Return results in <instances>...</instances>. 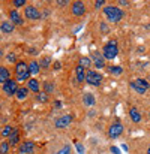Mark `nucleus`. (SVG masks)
<instances>
[{
  "label": "nucleus",
  "mask_w": 150,
  "mask_h": 154,
  "mask_svg": "<svg viewBox=\"0 0 150 154\" xmlns=\"http://www.w3.org/2000/svg\"><path fill=\"white\" fill-rule=\"evenodd\" d=\"M104 14H105V17L110 23H117L123 18V11H120V8H116V6L104 8Z\"/></svg>",
  "instance_id": "f257e3e1"
},
{
  "label": "nucleus",
  "mask_w": 150,
  "mask_h": 154,
  "mask_svg": "<svg viewBox=\"0 0 150 154\" xmlns=\"http://www.w3.org/2000/svg\"><path fill=\"white\" fill-rule=\"evenodd\" d=\"M15 75H17V81H26L29 79L30 76V72H29V64L26 61H18L15 64Z\"/></svg>",
  "instance_id": "f03ea898"
},
{
  "label": "nucleus",
  "mask_w": 150,
  "mask_h": 154,
  "mask_svg": "<svg viewBox=\"0 0 150 154\" xmlns=\"http://www.w3.org/2000/svg\"><path fill=\"white\" fill-rule=\"evenodd\" d=\"M104 58H107V60H113V58H116L117 57V54H119V50H117V41H114V39H111L105 47H104Z\"/></svg>",
  "instance_id": "7ed1b4c3"
},
{
  "label": "nucleus",
  "mask_w": 150,
  "mask_h": 154,
  "mask_svg": "<svg viewBox=\"0 0 150 154\" xmlns=\"http://www.w3.org/2000/svg\"><path fill=\"white\" fill-rule=\"evenodd\" d=\"M131 88H134V90H135L137 93H140V94H144V93L149 90V82H147L146 79L138 78V79L131 81Z\"/></svg>",
  "instance_id": "20e7f679"
},
{
  "label": "nucleus",
  "mask_w": 150,
  "mask_h": 154,
  "mask_svg": "<svg viewBox=\"0 0 150 154\" xmlns=\"http://www.w3.org/2000/svg\"><path fill=\"white\" fill-rule=\"evenodd\" d=\"M2 88H3V91H5V94H8V96H14V94H17V91H18V81L17 79H9L8 82H5V84H2Z\"/></svg>",
  "instance_id": "39448f33"
},
{
  "label": "nucleus",
  "mask_w": 150,
  "mask_h": 154,
  "mask_svg": "<svg viewBox=\"0 0 150 154\" xmlns=\"http://www.w3.org/2000/svg\"><path fill=\"white\" fill-rule=\"evenodd\" d=\"M86 82H89L90 85L99 87L101 82H102V75L98 73L96 70H89L87 72V76H86Z\"/></svg>",
  "instance_id": "423d86ee"
},
{
  "label": "nucleus",
  "mask_w": 150,
  "mask_h": 154,
  "mask_svg": "<svg viewBox=\"0 0 150 154\" xmlns=\"http://www.w3.org/2000/svg\"><path fill=\"white\" fill-rule=\"evenodd\" d=\"M122 133H123V124H122V123H119V121L113 123V124L110 126V129H108V136H110L111 139L119 138Z\"/></svg>",
  "instance_id": "0eeeda50"
},
{
  "label": "nucleus",
  "mask_w": 150,
  "mask_h": 154,
  "mask_svg": "<svg viewBox=\"0 0 150 154\" xmlns=\"http://www.w3.org/2000/svg\"><path fill=\"white\" fill-rule=\"evenodd\" d=\"M72 117L71 115H63V117H60V118H57L56 120V127L57 129H65V127H68L69 124H72Z\"/></svg>",
  "instance_id": "6e6552de"
},
{
  "label": "nucleus",
  "mask_w": 150,
  "mask_h": 154,
  "mask_svg": "<svg viewBox=\"0 0 150 154\" xmlns=\"http://www.w3.org/2000/svg\"><path fill=\"white\" fill-rule=\"evenodd\" d=\"M72 14H74L75 17L84 15V14H86V5H84L83 2H75V3H72Z\"/></svg>",
  "instance_id": "1a4fd4ad"
},
{
  "label": "nucleus",
  "mask_w": 150,
  "mask_h": 154,
  "mask_svg": "<svg viewBox=\"0 0 150 154\" xmlns=\"http://www.w3.org/2000/svg\"><path fill=\"white\" fill-rule=\"evenodd\" d=\"M24 14H26V17L29 20H39L41 18V12L35 6H27L26 11H24Z\"/></svg>",
  "instance_id": "9d476101"
},
{
  "label": "nucleus",
  "mask_w": 150,
  "mask_h": 154,
  "mask_svg": "<svg viewBox=\"0 0 150 154\" xmlns=\"http://www.w3.org/2000/svg\"><path fill=\"white\" fill-rule=\"evenodd\" d=\"M35 148H36L35 142H32V141H26V142H23V144L20 145V153L21 154H30V153L35 151Z\"/></svg>",
  "instance_id": "9b49d317"
},
{
  "label": "nucleus",
  "mask_w": 150,
  "mask_h": 154,
  "mask_svg": "<svg viewBox=\"0 0 150 154\" xmlns=\"http://www.w3.org/2000/svg\"><path fill=\"white\" fill-rule=\"evenodd\" d=\"M27 88L30 90V91H33V93H41V85H39V82H38V79L36 78H32V79H29V82H27Z\"/></svg>",
  "instance_id": "f8f14e48"
},
{
  "label": "nucleus",
  "mask_w": 150,
  "mask_h": 154,
  "mask_svg": "<svg viewBox=\"0 0 150 154\" xmlns=\"http://www.w3.org/2000/svg\"><path fill=\"white\" fill-rule=\"evenodd\" d=\"M84 69H86V67H83L81 64H78V66H77V69H75V75H77V81H78V82H83V81H86L87 72H86Z\"/></svg>",
  "instance_id": "ddd939ff"
},
{
  "label": "nucleus",
  "mask_w": 150,
  "mask_h": 154,
  "mask_svg": "<svg viewBox=\"0 0 150 154\" xmlns=\"http://www.w3.org/2000/svg\"><path fill=\"white\" fill-rule=\"evenodd\" d=\"M9 17H11V23H14L17 26H21L23 24V18L20 17V14L17 11H11L9 12Z\"/></svg>",
  "instance_id": "4468645a"
},
{
  "label": "nucleus",
  "mask_w": 150,
  "mask_h": 154,
  "mask_svg": "<svg viewBox=\"0 0 150 154\" xmlns=\"http://www.w3.org/2000/svg\"><path fill=\"white\" fill-rule=\"evenodd\" d=\"M39 70H41V63H38V61H32V63L29 64V72H30L32 76H36V75L39 73Z\"/></svg>",
  "instance_id": "2eb2a0df"
},
{
  "label": "nucleus",
  "mask_w": 150,
  "mask_h": 154,
  "mask_svg": "<svg viewBox=\"0 0 150 154\" xmlns=\"http://www.w3.org/2000/svg\"><path fill=\"white\" fill-rule=\"evenodd\" d=\"M92 57H93V61H95V64H96L98 69H102V67L105 66V63H104V55H101L99 52H93Z\"/></svg>",
  "instance_id": "dca6fc26"
},
{
  "label": "nucleus",
  "mask_w": 150,
  "mask_h": 154,
  "mask_svg": "<svg viewBox=\"0 0 150 154\" xmlns=\"http://www.w3.org/2000/svg\"><path fill=\"white\" fill-rule=\"evenodd\" d=\"M0 29H2L3 33H12L14 29H15V26H14V23H11V21H3L2 26H0Z\"/></svg>",
  "instance_id": "f3484780"
},
{
  "label": "nucleus",
  "mask_w": 150,
  "mask_h": 154,
  "mask_svg": "<svg viewBox=\"0 0 150 154\" xmlns=\"http://www.w3.org/2000/svg\"><path fill=\"white\" fill-rule=\"evenodd\" d=\"M8 139H9V144H11V147L17 145V144L20 142V132H18V129H14L12 135H11Z\"/></svg>",
  "instance_id": "a211bd4d"
},
{
  "label": "nucleus",
  "mask_w": 150,
  "mask_h": 154,
  "mask_svg": "<svg viewBox=\"0 0 150 154\" xmlns=\"http://www.w3.org/2000/svg\"><path fill=\"white\" fill-rule=\"evenodd\" d=\"M9 76H11V75H9V70H8L5 66H2V67H0V82H2V84L8 82V81L11 79Z\"/></svg>",
  "instance_id": "6ab92c4d"
},
{
  "label": "nucleus",
  "mask_w": 150,
  "mask_h": 154,
  "mask_svg": "<svg viewBox=\"0 0 150 154\" xmlns=\"http://www.w3.org/2000/svg\"><path fill=\"white\" fill-rule=\"evenodd\" d=\"M29 91H30V90H29L27 87H20L15 96H17V99H18V100H24V99L29 96Z\"/></svg>",
  "instance_id": "aec40b11"
},
{
  "label": "nucleus",
  "mask_w": 150,
  "mask_h": 154,
  "mask_svg": "<svg viewBox=\"0 0 150 154\" xmlns=\"http://www.w3.org/2000/svg\"><path fill=\"white\" fill-rule=\"evenodd\" d=\"M129 117L132 118L134 123H140V121H141V114L138 112L137 108H131V109H129Z\"/></svg>",
  "instance_id": "412c9836"
},
{
  "label": "nucleus",
  "mask_w": 150,
  "mask_h": 154,
  "mask_svg": "<svg viewBox=\"0 0 150 154\" xmlns=\"http://www.w3.org/2000/svg\"><path fill=\"white\" fill-rule=\"evenodd\" d=\"M83 102H84V105H87V106H93L95 105V96L90 94V93H86L83 96Z\"/></svg>",
  "instance_id": "4be33fe9"
},
{
  "label": "nucleus",
  "mask_w": 150,
  "mask_h": 154,
  "mask_svg": "<svg viewBox=\"0 0 150 154\" xmlns=\"http://www.w3.org/2000/svg\"><path fill=\"white\" fill-rule=\"evenodd\" d=\"M9 147H11L9 141H3V142L0 144V153H2V154H8V151H9Z\"/></svg>",
  "instance_id": "5701e85b"
},
{
  "label": "nucleus",
  "mask_w": 150,
  "mask_h": 154,
  "mask_svg": "<svg viewBox=\"0 0 150 154\" xmlns=\"http://www.w3.org/2000/svg\"><path fill=\"white\" fill-rule=\"evenodd\" d=\"M108 72L113 73V75H120V73L123 72V69H122L120 66H110V67H108Z\"/></svg>",
  "instance_id": "b1692460"
},
{
  "label": "nucleus",
  "mask_w": 150,
  "mask_h": 154,
  "mask_svg": "<svg viewBox=\"0 0 150 154\" xmlns=\"http://www.w3.org/2000/svg\"><path fill=\"white\" fill-rule=\"evenodd\" d=\"M12 132H14L12 126H6V127H3V130H2V136H3V138H9V136L12 135Z\"/></svg>",
  "instance_id": "393cba45"
},
{
  "label": "nucleus",
  "mask_w": 150,
  "mask_h": 154,
  "mask_svg": "<svg viewBox=\"0 0 150 154\" xmlns=\"http://www.w3.org/2000/svg\"><path fill=\"white\" fill-rule=\"evenodd\" d=\"M80 64H81L83 67H89V66L92 64V60H90L89 57H81V58H80Z\"/></svg>",
  "instance_id": "a878e982"
},
{
  "label": "nucleus",
  "mask_w": 150,
  "mask_h": 154,
  "mask_svg": "<svg viewBox=\"0 0 150 154\" xmlns=\"http://www.w3.org/2000/svg\"><path fill=\"white\" fill-rule=\"evenodd\" d=\"M36 100H39V102H47L48 100V93H38L36 94Z\"/></svg>",
  "instance_id": "bb28decb"
},
{
  "label": "nucleus",
  "mask_w": 150,
  "mask_h": 154,
  "mask_svg": "<svg viewBox=\"0 0 150 154\" xmlns=\"http://www.w3.org/2000/svg\"><path fill=\"white\" fill-rule=\"evenodd\" d=\"M44 91L48 93V94L53 93V91H54V85H53L51 82H45V84H44Z\"/></svg>",
  "instance_id": "cd10ccee"
},
{
  "label": "nucleus",
  "mask_w": 150,
  "mask_h": 154,
  "mask_svg": "<svg viewBox=\"0 0 150 154\" xmlns=\"http://www.w3.org/2000/svg\"><path fill=\"white\" fill-rule=\"evenodd\" d=\"M50 63H51L50 57H44V58L41 60V67H50Z\"/></svg>",
  "instance_id": "c85d7f7f"
},
{
  "label": "nucleus",
  "mask_w": 150,
  "mask_h": 154,
  "mask_svg": "<svg viewBox=\"0 0 150 154\" xmlns=\"http://www.w3.org/2000/svg\"><path fill=\"white\" fill-rule=\"evenodd\" d=\"M57 154H71V147H69V145H65V147H62V148L57 151Z\"/></svg>",
  "instance_id": "c756f323"
},
{
  "label": "nucleus",
  "mask_w": 150,
  "mask_h": 154,
  "mask_svg": "<svg viewBox=\"0 0 150 154\" xmlns=\"http://www.w3.org/2000/svg\"><path fill=\"white\" fill-rule=\"evenodd\" d=\"M12 5H14L15 8H21V6H24V5H26V0H14V2H12Z\"/></svg>",
  "instance_id": "7c9ffc66"
},
{
  "label": "nucleus",
  "mask_w": 150,
  "mask_h": 154,
  "mask_svg": "<svg viewBox=\"0 0 150 154\" xmlns=\"http://www.w3.org/2000/svg\"><path fill=\"white\" fill-rule=\"evenodd\" d=\"M102 5H105V2H104V0H98V2H95V8H96V9L102 8Z\"/></svg>",
  "instance_id": "2f4dec72"
},
{
  "label": "nucleus",
  "mask_w": 150,
  "mask_h": 154,
  "mask_svg": "<svg viewBox=\"0 0 150 154\" xmlns=\"http://www.w3.org/2000/svg\"><path fill=\"white\" fill-rule=\"evenodd\" d=\"M101 32H102V33L108 32V29H107V24H105V23H102V24H101Z\"/></svg>",
  "instance_id": "473e14b6"
},
{
  "label": "nucleus",
  "mask_w": 150,
  "mask_h": 154,
  "mask_svg": "<svg viewBox=\"0 0 150 154\" xmlns=\"http://www.w3.org/2000/svg\"><path fill=\"white\" fill-rule=\"evenodd\" d=\"M15 58H17L15 54H9V55H8V60H9V61H15Z\"/></svg>",
  "instance_id": "72a5a7b5"
},
{
  "label": "nucleus",
  "mask_w": 150,
  "mask_h": 154,
  "mask_svg": "<svg viewBox=\"0 0 150 154\" xmlns=\"http://www.w3.org/2000/svg\"><path fill=\"white\" fill-rule=\"evenodd\" d=\"M119 5H122V6H128V5H129V2H128V0H120V2H119Z\"/></svg>",
  "instance_id": "f704fd0d"
},
{
  "label": "nucleus",
  "mask_w": 150,
  "mask_h": 154,
  "mask_svg": "<svg viewBox=\"0 0 150 154\" xmlns=\"http://www.w3.org/2000/svg\"><path fill=\"white\" fill-rule=\"evenodd\" d=\"M57 5H60V6H65V5H68V2H66V0H62V2L59 0V2H57Z\"/></svg>",
  "instance_id": "c9c22d12"
},
{
  "label": "nucleus",
  "mask_w": 150,
  "mask_h": 154,
  "mask_svg": "<svg viewBox=\"0 0 150 154\" xmlns=\"http://www.w3.org/2000/svg\"><path fill=\"white\" fill-rule=\"evenodd\" d=\"M111 151H113L114 154H120V153H119V150H117L116 147H111Z\"/></svg>",
  "instance_id": "e433bc0d"
},
{
  "label": "nucleus",
  "mask_w": 150,
  "mask_h": 154,
  "mask_svg": "<svg viewBox=\"0 0 150 154\" xmlns=\"http://www.w3.org/2000/svg\"><path fill=\"white\" fill-rule=\"evenodd\" d=\"M147 154H150V147H149V150H147Z\"/></svg>",
  "instance_id": "4c0bfd02"
}]
</instances>
